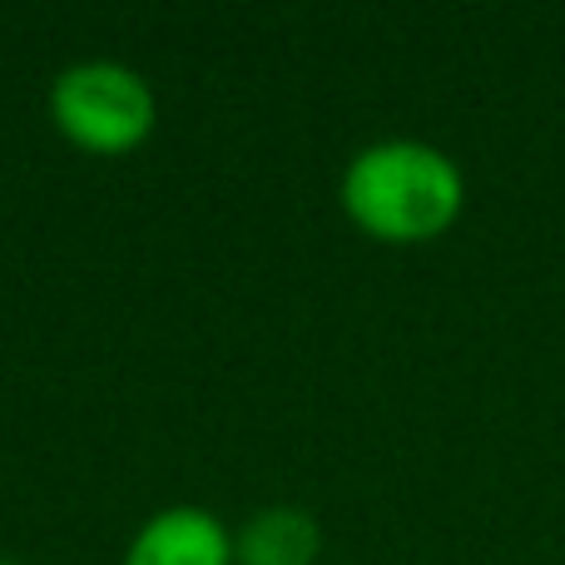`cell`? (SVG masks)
I'll return each mask as SVG.
<instances>
[{"instance_id":"obj_5","label":"cell","mask_w":565,"mask_h":565,"mask_svg":"<svg viewBox=\"0 0 565 565\" xmlns=\"http://www.w3.org/2000/svg\"><path fill=\"white\" fill-rule=\"evenodd\" d=\"M0 565H20V561H6V556H0Z\"/></svg>"},{"instance_id":"obj_2","label":"cell","mask_w":565,"mask_h":565,"mask_svg":"<svg viewBox=\"0 0 565 565\" xmlns=\"http://www.w3.org/2000/svg\"><path fill=\"white\" fill-rule=\"evenodd\" d=\"M50 115L70 145L89 154H129L154 129V95L129 65L89 60V65H70L55 79Z\"/></svg>"},{"instance_id":"obj_1","label":"cell","mask_w":565,"mask_h":565,"mask_svg":"<svg viewBox=\"0 0 565 565\" xmlns=\"http://www.w3.org/2000/svg\"><path fill=\"white\" fill-rule=\"evenodd\" d=\"M342 209L377 244H431L467 209V179L457 159L427 139H382L342 169Z\"/></svg>"},{"instance_id":"obj_3","label":"cell","mask_w":565,"mask_h":565,"mask_svg":"<svg viewBox=\"0 0 565 565\" xmlns=\"http://www.w3.org/2000/svg\"><path fill=\"white\" fill-rule=\"evenodd\" d=\"M125 565H234V536L204 507H169L135 536Z\"/></svg>"},{"instance_id":"obj_4","label":"cell","mask_w":565,"mask_h":565,"mask_svg":"<svg viewBox=\"0 0 565 565\" xmlns=\"http://www.w3.org/2000/svg\"><path fill=\"white\" fill-rule=\"evenodd\" d=\"M318 551H322V531L302 507H264L234 536L238 565H312Z\"/></svg>"}]
</instances>
